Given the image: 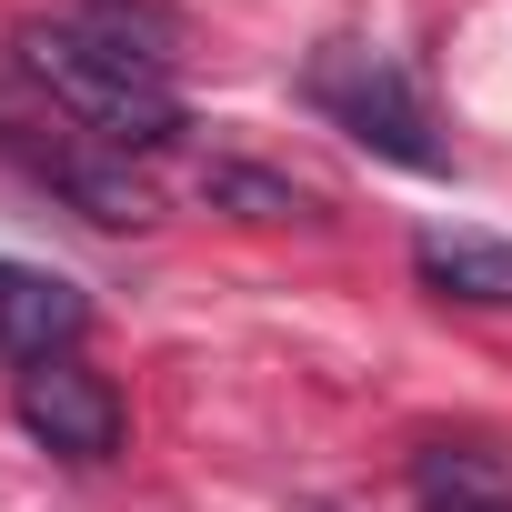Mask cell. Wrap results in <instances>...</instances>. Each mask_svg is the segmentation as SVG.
<instances>
[{"label": "cell", "instance_id": "cell-1", "mask_svg": "<svg viewBox=\"0 0 512 512\" xmlns=\"http://www.w3.org/2000/svg\"><path fill=\"white\" fill-rule=\"evenodd\" d=\"M21 71H31L81 131H101L111 151H161V141L181 131V91H171L161 71L101 51L81 21H31V31H21Z\"/></svg>", "mask_w": 512, "mask_h": 512}, {"label": "cell", "instance_id": "cell-7", "mask_svg": "<svg viewBox=\"0 0 512 512\" xmlns=\"http://www.w3.org/2000/svg\"><path fill=\"white\" fill-rule=\"evenodd\" d=\"M51 181L91 211V221H111V231H131V221H151V191L131 181V171H111V161H51Z\"/></svg>", "mask_w": 512, "mask_h": 512}, {"label": "cell", "instance_id": "cell-8", "mask_svg": "<svg viewBox=\"0 0 512 512\" xmlns=\"http://www.w3.org/2000/svg\"><path fill=\"white\" fill-rule=\"evenodd\" d=\"M81 31H91L101 51H121V61H141V71L171 81V21H161V11H121V0H111V11H91Z\"/></svg>", "mask_w": 512, "mask_h": 512}, {"label": "cell", "instance_id": "cell-2", "mask_svg": "<svg viewBox=\"0 0 512 512\" xmlns=\"http://www.w3.org/2000/svg\"><path fill=\"white\" fill-rule=\"evenodd\" d=\"M302 101L332 121V131H352L372 161H392V171H422V181H442L452 171V141L432 131V111H422V91L382 61V51H362V41H332V51H312V71H302Z\"/></svg>", "mask_w": 512, "mask_h": 512}, {"label": "cell", "instance_id": "cell-6", "mask_svg": "<svg viewBox=\"0 0 512 512\" xmlns=\"http://www.w3.org/2000/svg\"><path fill=\"white\" fill-rule=\"evenodd\" d=\"M201 201L231 211V221H302V211H312L302 181H282V171H262V161H211V171H201Z\"/></svg>", "mask_w": 512, "mask_h": 512}, {"label": "cell", "instance_id": "cell-5", "mask_svg": "<svg viewBox=\"0 0 512 512\" xmlns=\"http://www.w3.org/2000/svg\"><path fill=\"white\" fill-rule=\"evenodd\" d=\"M412 272H422V292H442V302L512 312V241H492V231H422V241H412Z\"/></svg>", "mask_w": 512, "mask_h": 512}, {"label": "cell", "instance_id": "cell-9", "mask_svg": "<svg viewBox=\"0 0 512 512\" xmlns=\"http://www.w3.org/2000/svg\"><path fill=\"white\" fill-rule=\"evenodd\" d=\"M0 272H11V262H0Z\"/></svg>", "mask_w": 512, "mask_h": 512}, {"label": "cell", "instance_id": "cell-3", "mask_svg": "<svg viewBox=\"0 0 512 512\" xmlns=\"http://www.w3.org/2000/svg\"><path fill=\"white\" fill-rule=\"evenodd\" d=\"M21 422L61 462H111L121 452V392L101 372H81V362H31L21 372Z\"/></svg>", "mask_w": 512, "mask_h": 512}, {"label": "cell", "instance_id": "cell-4", "mask_svg": "<svg viewBox=\"0 0 512 512\" xmlns=\"http://www.w3.org/2000/svg\"><path fill=\"white\" fill-rule=\"evenodd\" d=\"M81 332H91V302L61 272H31V262L0 272V352L11 362H71Z\"/></svg>", "mask_w": 512, "mask_h": 512}]
</instances>
